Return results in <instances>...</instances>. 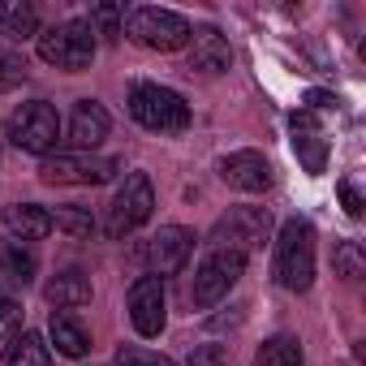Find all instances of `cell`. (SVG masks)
Listing matches in <instances>:
<instances>
[{
  "instance_id": "obj_1",
  "label": "cell",
  "mask_w": 366,
  "mask_h": 366,
  "mask_svg": "<svg viewBox=\"0 0 366 366\" xmlns=\"http://www.w3.org/2000/svg\"><path fill=\"white\" fill-rule=\"evenodd\" d=\"M121 35H129L147 52H181V48L190 44L194 26L181 18L177 9L134 5V9H121Z\"/></svg>"
},
{
  "instance_id": "obj_2",
  "label": "cell",
  "mask_w": 366,
  "mask_h": 366,
  "mask_svg": "<svg viewBox=\"0 0 366 366\" xmlns=\"http://www.w3.org/2000/svg\"><path fill=\"white\" fill-rule=\"evenodd\" d=\"M276 280L289 293H306L315 285V229L310 220H285L276 233Z\"/></svg>"
},
{
  "instance_id": "obj_3",
  "label": "cell",
  "mask_w": 366,
  "mask_h": 366,
  "mask_svg": "<svg viewBox=\"0 0 366 366\" xmlns=\"http://www.w3.org/2000/svg\"><path fill=\"white\" fill-rule=\"evenodd\" d=\"M129 117L142 129H151V134H181L190 125V104H186V95H177L172 86L138 82L129 91Z\"/></svg>"
},
{
  "instance_id": "obj_4",
  "label": "cell",
  "mask_w": 366,
  "mask_h": 366,
  "mask_svg": "<svg viewBox=\"0 0 366 366\" xmlns=\"http://www.w3.org/2000/svg\"><path fill=\"white\" fill-rule=\"evenodd\" d=\"M121 172V159L112 155H95V151H56L44 155L39 177L48 186H104Z\"/></svg>"
},
{
  "instance_id": "obj_5",
  "label": "cell",
  "mask_w": 366,
  "mask_h": 366,
  "mask_svg": "<svg viewBox=\"0 0 366 366\" xmlns=\"http://www.w3.org/2000/svg\"><path fill=\"white\" fill-rule=\"evenodd\" d=\"M151 212H155V190H151V177L147 172H125V181L117 186V194H112V203H108V220H104V229H108V237H129L134 229H142L147 220H151Z\"/></svg>"
},
{
  "instance_id": "obj_6",
  "label": "cell",
  "mask_w": 366,
  "mask_h": 366,
  "mask_svg": "<svg viewBox=\"0 0 366 366\" xmlns=\"http://www.w3.org/2000/svg\"><path fill=\"white\" fill-rule=\"evenodd\" d=\"M39 61L65 69V74H82L95 61V35L86 22H61L39 31Z\"/></svg>"
},
{
  "instance_id": "obj_7",
  "label": "cell",
  "mask_w": 366,
  "mask_h": 366,
  "mask_svg": "<svg viewBox=\"0 0 366 366\" xmlns=\"http://www.w3.org/2000/svg\"><path fill=\"white\" fill-rule=\"evenodd\" d=\"M9 138L18 151H31V155H52L56 142H61V117L48 99H31L14 112L9 121Z\"/></svg>"
},
{
  "instance_id": "obj_8",
  "label": "cell",
  "mask_w": 366,
  "mask_h": 366,
  "mask_svg": "<svg viewBox=\"0 0 366 366\" xmlns=\"http://www.w3.org/2000/svg\"><path fill=\"white\" fill-rule=\"evenodd\" d=\"M272 237V216L267 207H229V216H220L216 224V250H233V254H250L263 250Z\"/></svg>"
},
{
  "instance_id": "obj_9",
  "label": "cell",
  "mask_w": 366,
  "mask_h": 366,
  "mask_svg": "<svg viewBox=\"0 0 366 366\" xmlns=\"http://www.w3.org/2000/svg\"><path fill=\"white\" fill-rule=\"evenodd\" d=\"M242 272H246V259H242V254H233V250H212V254L199 263V272H194L190 302H194L199 310H212L220 297H229V289L242 280Z\"/></svg>"
},
{
  "instance_id": "obj_10",
  "label": "cell",
  "mask_w": 366,
  "mask_h": 366,
  "mask_svg": "<svg viewBox=\"0 0 366 366\" xmlns=\"http://www.w3.org/2000/svg\"><path fill=\"white\" fill-rule=\"evenodd\" d=\"M129 319L138 336H159L168 323V302H164V280L159 276H138L129 289Z\"/></svg>"
},
{
  "instance_id": "obj_11",
  "label": "cell",
  "mask_w": 366,
  "mask_h": 366,
  "mask_svg": "<svg viewBox=\"0 0 366 366\" xmlns=\"http://www.w3.org/2000/svg\"><path fill=\"white\" fill-rule=\"evenodd\" d=\"M194 242H199L194 229H186V224H164V229L151 237V246H147V259H151L155 276H177L181 267L190 263Z\"/></svg>"
},
{
  "instance_id": "obj_12",
  "label": "cell",
  "mask_w": 366,
  "mask_h": 366,
  "mask_svg": "<svg viewBox=\"0 0 366 366\" xmlns=\"http://www.w3.org/2000/svg\"><path fill=\"white\" fill-rule=\"evenodd\" d=\"M220 181L242 194H263L272 190V164L259 151H233L220 159Z\"/></svg>"
},
{
  "instance_id": "obj_13",
  "label": "cell",
  "mask_w": 366,
  "mask_h": 366,
  "mask_svg": "<svg viewBox=\"0 0 366 366\" xmlns=\"http://www.w3.org/2000/svg\"><path fill=\"white\" fill-rule=\"evenodd\" d=\"M229 61H233L229 39H224L216 26H199V31L190 35V61H186V69H190V74L220 78V74H229Z\"/></svg>"
},
{
  "instance_id": "obj_14",
  "label": "cell",
  "mask_w": 366,
  "mask_h": 366,
  "mask_svg": "<svg viewBox=\"0 0 366 366\" xmlns=\"http://www.w3.org/2000/svg\"><path fill=\"white\" fill-rule=\"evenodd\" d=\"M108 129H112L108 108H104L99 99H78V104H74V117H69L65 138H69L78 151H95V147L108 138Z\"/></svg>"
},
{
  "instance_id": "obj_15",
  "label": "cell",
  "mask_w": 366,
  "mask_h": 366,
  "mask_svg": "<svg viewBox=\"0 0 366 366\" xmlns=\"http://www.w3.org/2000/svg\"><path fill=\"white\" fill-rule=\"evenodd\" d=\"M289 125H293V151H297V159L306 164V172H323L327 142H323V134H319V121H315L310 112H293Z\"/></svg>"
},
{
  "instance_id": "obj_16",
  "label": "cell",
  "mask_w": 366,
  "mask_h": 366,
  "mask_svg": "<svg viewBox=\"0 0 366 366\" xmlns=\"http://www.w3.org/2000/svg\"><path fill=\"white\" fill-rule=\"evenodd\" d=\"M0 220H5V229L18 242H44L52 233V216L39 203H14V207H5V216H0Z\"/></svg>"
},
{
  "instance_id": "obj_17",
  "label": "cell",
  "mask_w": 366,
  "mask_h": 366,
  "mask_svg": "<svg viewBox=\"0 0 366 366\" xmlns=\"http://www.w3.org/2000/svg\"><path fill=\"white\" fill-rule=\"evenodd\" d=\"M44 297H48L56 310L86 306V302H91V276L78 272V267H65V272H56V276L44 285Z\"/></svg>"
},
{
  "instance_id": "obj_18",
  "label": "cell",
  "mask_w": 366,
  "mask_h": 366,
  "mask_svg": "<svg viewBox=\"0 0 366 366\" xmlns=\"http://www.w3.org/2000/svg\"><path fill=\"white\" fill-rule=\"evenodd\" d=\"M48 336H52L56 353H65V357H86V353H91V336H86V327H82L78 319H69V315H52Z\"/></svg>"
},
{
  "instance_id": "obj_19",
  "label": "cell",
  "mask_w": 366,
  "mask_h": 366,
  "mask_svg": "<svg viewBox=\"0 0 366 366\" xmlns=\"http://www.w3.org/2000/svg\"><path fill=\"white\" fill-rule=\"evenodd\" d=\"M39 35V18L31 5H22V0H9V5H0V39L5 44H22Z\"/></svg>"
},
{
  "instance_id": "obj_20",
  "label": "cell",
  "mask_w": 366,
  "mask_h": 366,
  "mask_svg": "<svg viewBox=\"0 0 366 366\" xmlns=\"http://www.w3.org/2000/svg\"><path fill=\"white\" fill-rule=\"evenodd\" d=\"M35 267H39V259H35V250H31L26 242H18V237H5V242H0V272H5L9 280L26 285V280L35 276Z\"/></svg>"
},
{
  "instance_id": "obj_21",
  "label": "cell",
  "mask_w": 366,
  "mask_h": 366,
  "mask_svg": "<svg viewBox=\"0 0 366 366\" xmlns=\"http://www.w3.org/2000/svg\"><path fill=\"white\" fill-rule=\"evenodd\" d=\"M5 366H52V353L39 332H22L5 353Z\"/></svg>"
},
{
  "instance_id": "obj_22",
  "label": "cell",
  "mask_w": 366,
  "mask_h": 366,
  "mask_svg": "<svg viewBox=\"0 0 366 366\" xmlns=\"http://www.w3.org/2000/svg\"><path fill=\"white\" fill-rule=\"evenodd\" d=\"M254 366H302V345L293 336H272L254 353Z\"/></svg>"
},
{
  "instance_id": "obj_23",
  "label": "cell",
  "mask_w": 366,
  "mask_h": 366,
  "mask_svg": "<svg viewBox=\"0 0 366 366\" xmlns=\"http://www.w3.org/2000/svg\"><path fill=\"white\" fill-rule=\"evenodd\" d=\"M52 216V229H61V233H69V237H91L95 233V216L86 212V207H78V203H61L56 212H48Z\"/></svg>"
},
{
  "instance_id": "obj_24",
  "label": "cell",
  "mask_w": 366,
  "mask_h": 366,
  "mask_svg": "<svg viewBox=\"0 0 366 366\" xmlns=\"http://www.w3.org/2000/svg\"><path fill=\"white\" fill-rule=\"evenodd\" d=\"M332 263H336V276H345V280H362L366 276V254H362L357 242H336Z\"/></svg>"
},
{
  "instance_id": "obj_25",
  "label": "cell",
  "mask_w": 366,
  "mask_h": 366,
  "mask_svg": "<svg viewBox=\"0 0 366 366\" xmlns=\"http://www.w3.org/2000/svg\"><path fill=\"white\" fill-rule=\"evenodd\" d=\"M18 336H22V306L14 297H5V302H0V357L9 353V345Z\"/></svg>"
},
{
  "instance_id": "obj_26",
  "label": "cell",
  "mask_w": 366,
  "mask_h": 366,
  "mask_svg": "<svg viewBox=\"0 0 366 366\" xmlns=\"http://www.w3.org/2000/svg\"><path fill=\"white\" fill-rule=\"evenodd\" d=\"M26 78H31L26 56H18V52H0V91H18Z\"/></svg>"
},
{
  "instance_id": "obj_27",
  "label": "cell",
  "mask_w": 366,
  "mask_h": 366,
  "mask_svg": "<svg viewBox=\"0 0 366 366\" xmlns=\"http://www.w3.org/2000/svg\"><path fill=\"white\" fill-rule=\"evenodd\" d=\"M86 26H91V35L117 39V35H121V9H117V5H95L91 18H86Z\"/></svg>"
},
{
  "instance_id": "obj_28",
  "label": "cell",
  "mask_w": 366,
  "mask_h": 366,
  "mask_svg": "<svg viewBox=\"0 0 366 366\" xmlns=\"http://www.w3.org/2000/svg\"><path fill=\"white\" fill-rule=\"evenodd\" d=\"M117 366H177L172 357L155 353V349H138V345H121L117 349Z\"/></svg>"
},
{
  "instance_id": "obj_29",
  "label": "cell",
  "mask_w": 366,
  "mask_h": 366,
  "mask_svg": "<svg viewBox=\"0 0 366 366\" xmlns=\"http://www.w3.org/2000/svg\"><path fill=\"white\" fill-rule=\"evenodd\" d=\"M186 366H229V349L224 345H194Z\"/></svg>"
},
{
  "instance_id": "obj_30",
  "label": "cell",
  "mask_w": 366,
  "mask_h": 366,
  "mask_svg": "<svg viewBox=\"0 0 366 366\" xmlns=\"http://www.w3.org/2000/svg\"><path fill=\"white\" fill-rule=\"evenodd\" d=\"M340 203H345V212L357 220L362 216V199H357V190H353V181H340Z\"/></svg>"
},
{
  "instance_id": "obj_31",
  "label": "cell",
  "mask_w": 366,
  "mask_h": 366,
  "mask_svg": "<svg viewBox=\"0 0 366 366\" xmlns=\"http://www.w3.org/2000/svg\"><path fill=\"white\" fill-rule=\"evenodd\" d=\"M306 104H310V108H332L336 95H327V91H306Z\"/></svg>"
}]
</instances>
